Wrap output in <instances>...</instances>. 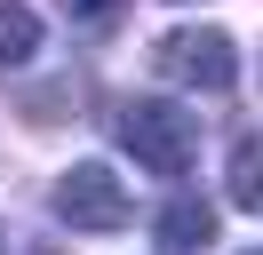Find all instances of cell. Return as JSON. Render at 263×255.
<instances>
[{
	"label": "cell",
	"mask_w": 263,
	"mask_h": 255,
	"mask_svg": "<svg viewBox=\"0 0 263 255\" xmlns=\"http://www.w3.org/2000/svg\"><path fill=\"white\" fill-rule=\"evenodd\" d=\"M112 136L136 152V168H152V175H183L199 159V120L183 104H167V96H136V104H120L112 112Z\"/></svg>",
	"instance_id": "6da1fadb"
},
{
	"label": "cell",
	"mask_w": 263,
	"mask_h": 255,
	"mask_svg": "<svg viewBox=\"0 0 263 255\" xmlns=\"http://www.w3.org/2000/svg\"><path fill=\"white\" fill-rule=\"evenodd\" d=\"M152 64H160V80L199 88V96H223L231 80H239V48H231L223 24H176L160 48H152Z\"/></svg>",
	"instance_id": "7a4b0ae2"
},
{
	"label": "cell",
	"mask_w": 263,
	"mask_h": 255,
	"mask_svg": "<svg viewBox=\"0 0 263 255\" xmlns=\"http://www.w3.org/2000/svg\"><path fill=\"white\" fill-rule=\"evenodd\" d=\"M56 215H64L72 231H120V223L136 215V199L120 191V175L104 168V159H80V168H64V184H56Z\"/></svg>",
	"instance_id": "3957f363"
},
{
	"label": "cell",
	"mask_w": 263,
	"mask_h": 255,
	"mask_svg": "<svg viewBox=\"0 0 263 255\" xmlns=\"http://www.w3.org/2000/svg\"><path fill=\"white\" fill-rule=\"evenodd\" d=\"M208 239H215V207L199 191H183V199L160 207V255H199Z\"/></svg>",
	"instance_id": "277c9868"
},
{
	"label": "cell",
	"mask_w": 263,
	"mask_h": 255,
	"mask_svg": "<svg viewBox=\"0 0 263 255\" xmlns=\"http://www.w3.org/2000/svg\"><path fill=\"white\" fill-rule=\"evenodd\" d=\"M223 191H231V207H263V136H239V143H231Z\"/></svg>",
	"instance_id": "5b68a950"
},
{
	"label": "cell",
	"mask_w": 263,
	"mask_h": 255,
	"mask_svg": "<svg viewBox=\"0 0 263 255\" xmlns=\"http://www.w3.org/2000/svg\"><path fill=\"white\" fill-rule=\"evenodd\" d=\"M40 56V16L24 0H0V64H32Z\"/></svg>",
	"instance_id": "8992f818"
},
{
	"label": "cell",
	"mask_w": 263,
	"mask_h": 255,
	"mask_svg": "<svg viewBox=\"0 0 263 255\" xmlns=\"http://www.w3.org/2000/svg\"><path fill=\"white\" fill-rule=\"evenodd\" d=\"M64 16H72V24H112L120 0H64Z\"/></svg>",
	"instance_id": "52a82bcc"
},
{
	"label": "cell",
	"mask_w": 263,
	"mask_h": 255,
	"mask_svg": "<svg viewBox=\"0 0 263 255\" xmlns=\"http://www.w3.org/2000/svg\"><path fill=\"white\" fill-rule=\"evenodd\" d=\"M32 255H56V247H32Z\"/></svg>",
	"instance_id": "ba28073f"
},
{
	"label": "cell",
	"mask_w": 263,
	"mask_h": 255,
	"mask_svg": "<svg viewBox=\"0 0 263 255\" xmlns=\"http://www.w3.org/2000/svg\"><path fill=\"white\" fill-rule=\"evenodd\" d=\"M247 255H263V247H247Z\"/></svg>",
	"instance_id": "9c48e42d"
}]
</instances>
